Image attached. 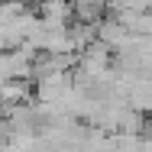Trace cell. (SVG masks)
I'll use <instances>...</instances> for the list:
<instances>
[{
    "mask_svg": "<svg viewBox=\"0 0 152 152\" xmlns=\"http://www.w3.org/2000/svg\"><path fill=\"white\" fill-rule=\"evenodd\" d=\"M75 3V16L81 20V23H94L100 13H104V3L107 0H71Z\"/></svg>",
    "mask_w": 152,
    "mask_h": 152,
    "instance_id": "obj_1",
    "label": "cell"
}]
</instances>
